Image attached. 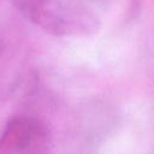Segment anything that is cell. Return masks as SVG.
<instances>
[{
    "instance_id": "6da1fadb",
    "label": "cell",
    "mask_w": 154,
    "mask_h": 154,
    "mask_svg": "<svg viewBox=\"0 0 154 154\" xmlns=\"http://www.w3.org/2000/svg\"><path fill=\"white\" fill-rule=\"evenodd\" d=\"M32 24L55 36H88L99 29V18L87 0H13Z\"/></svg>"
},
{
    "instance_id": "7a4b0ae2",
    "label": "cell",
    "mask_w": 154,
    "mask_h": 154,
    "mask_svg": "<svg viewBox=\"0 0 154 154\" xmlns=\"http://www.w3.org/2000/svg\"><path fill=\"white\" fill-rule=\"evenodd\" d=\"M2 141L12 143L16 150H40V147L47 142V130L37 120L28 118L16 119L8 124Z\"/></svg>"
},
{
    "instance_id": "3957f363",
    "label": "cell",
    "mask_w": 154,
    "mask_h": 154,
    "mask_svg": "<svg viewBox=\"0 0 154 154\" xmlns=\"http://www.w3.org/2000/svg\"><path fill=\"white\" fill-rule=\"evenodd\" d=\"M87 1H88L89 4H91L93 6H96V5H97V6H103L107 0H87Z\"/></svg>"
}]
</instances>
